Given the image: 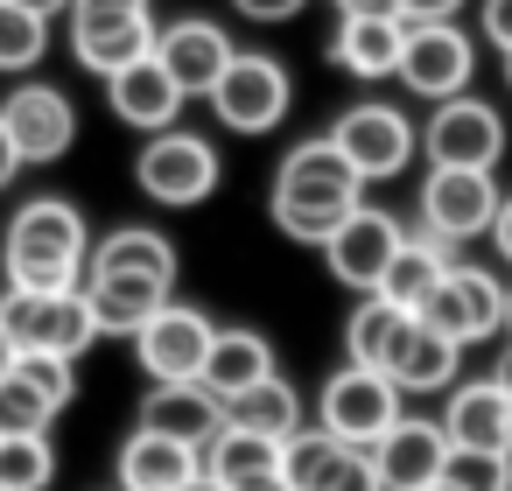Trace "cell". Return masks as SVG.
Instances as JSON below:
<instances>
[{
	"label": "cell",
	"mask_w": 512,
	"mask_h": 491,
	"mask_svg": "<svg viewBox=\"0 0 512 491\" xmlns=\"http://www.w3.org/2000/svg\"><path fill=\"white\" fill-rule=\"evenodd\" d=\"M442 428H449V449H491V456H512V393L498 379H463L442 407Z\"/></svg>",
	"instance_id": "cell-19"
},
{
	"label": "cell",
	"mask_w": 512,
	"mask_h": 491,
	"mask_svg": "<svg viewBox=\"0 0 512 491\" xmlns=\"http://www.w3.org/2000/svg\"><path fill=\"white\" fill-rule=\"evenodd\" d=\"M15 358H22V351H15V337H8V323H0V379H8V372H15Z\"/></svg>",
	"instance_id": "cell-43"
},
{
	"label": "cell",
	"mask_w": 512,
	"mask_h": 491,
	"mask_svg": "<svg viewBox=\"0 0 512 491\" xmlns=\"http://www.w3.org/2000/svg\"><path fill=\"white\" fill-rule=\"evenodd\" d=\"M22 169H29V162H22V148H15V134H8V120H0V190H8Z\"/></svg>",
	"instance_id": "cell-40"
},
{
	"label": "cell",
	"mask_w": 512,
	"mask_h": 491,
	"mask_svg": "<svg viewBox=\"0 0 512 491\" xmlns=\"http://www.w3.org/2000/svg\"><path fill=\"white\" fill-rule=\"evenodd\" d=\"M428 491H456V484H449V477H442V484H428Z\"/></svg>",
	"instance_id": "cell-48"
},
{
	"label": "cell",
	"mask_w": 512,
	"mask_h": 491,
	"mask_svg": "<svg viewBox=\"0 0 512 491\" xmlns=\"http://www.w3.org/2000/svg\"><path fill=\"white\" fill-rule=\"evenodd\" d=\"M225 428H253V435L288 442V435L302 428V393H295L281 372H267L260 386H246V393H232V400H225Z\"/></svg>",
	"instance_id": "cell-28"
},
{
	"label": "cell",
	"mask_w": 512,
	"mask_h": 491,
	"mask_svg": "<svg viewBox=\"0 0 512 491\" xmlns=\"http://www.w3.org/2000/svg\"><path fill=\"white\" fill-rule=\"evenodd\" d=\"M57 449L50 435H0V491H50Z\"/></svg>",
	"instance_id": "cell-33"
},
{
	"label": "cell",
	"mask_w": 512,
	"mask_h": 491,
	"mask_svg": "<svg viewBox=\"0 0 512 491\" xmlns=\"http://www.w3.org/2000/svg\"><path fill=\"white\" fill-rule=\"evenodd\" d=\"M267 372H274V344H267L260 330H218V337H211V358H204V386H211L218 400H232V393L260 386Z\"/></svg>",
	"instance_id": "cell-27"
},
{
	"label": "cell",
	"mask_w": 512,
	"mask_h": 491,
	"mask_svg": "<svg viewBox=\"0 0 512 491\" xmlns=\"http://www.w3.org/2000/svg\"><path fill=\"white\" fill-rule=\"evenodd\" d=\"M316 421H323L337 442L372 449V442L400 421V386H393V372H379V365H351V358H344V365L330 372V386H323Z\"/></svg>",
	"instance_id": "cell-6"
},
{
	"label": "cell",
	"mask_w": 512,
	"mask_h": 491,
	"mask_svg": "<svg viewBox=\"0 0 512 491\" xmlns=\"http://www.w3.org/2000/svg\"><path fill=\"white\" fill-rule=\"evenodd\" d=\"M204 99H211L218 127H232V134H274V127L288 120L295 85H288V71H281L267 50H232L225 78H218Z\"/></svg>",
	"instance_id": "cell-5"
},
{
	"label": "cell",
	"mask_w": 512,
	"mask_h": 491,
	"mask_svg": "<svg viewBox=\"0 0 512 491\" xmlns=\"http://www.w3.org/2000/svg\"><path fill=\"white\" fill-rule=\"evenodd\" d=\"M442 274H449V246H442L435 232H407L400 253L386 260V274H379L372 295H386V302H400V309H421V302L435 295Z\"/></svg>",
	"instance_id": "cell-26"
},
{
	"label": "cell",
	"mask_w": 512,
	"mask_h": 491,
	"mask_svg": "<svg viewBox=\"0 0 512 491\" xmlns=\"http://www.w3.org/2000/svg\"><path fill=\"white\" fill-rule=\"evenodd\" d=\"M197 470H204V449H190L176 435H155L141 421L120 442V491H183Z\"/></svg>",
	"instance_id": "cell-21"
},
{
	"label": "cell",
	"mask_w": 512,
	"mask_h": 491,
	"mask_svg": "<svg viewBox=\"0 0 512 491\" xmlns=\"http://www.w3.org/2000/svg\"><path fill=\"white\" fill-rule=\"evenodd\" d=\"M491 218H498L491 169H428V183H421V232H435L442 246H463V239L491 232Z\"/></svg>",
	"instance_id": "cell-12"
},
{
	"label": "cell",
	"mask_w": 512,
	"mask_h": 491,
	"mask_svg": "<svg viewBox=\"0 0 512 491\" xmlns=\"http://www.w3.org/2000/svg\"><path fill=\"white\" fill-rule=\"evenodd\" d=\"M407 323H414V309H400V302H386V295H358V309H351V323H344L351 365H379V372H386V358H393V344L407 337Z\"/></svg>",
	"instance_id": "cell-30"
},
{
	"label": "cell",
	"mask_w": 512,
	"mask_h": 491,
	"mask_svg": "<svg viewBox=\"0 0 512 491\" xmlns=\"http://www.w3.org/2000/svg\"><path fill=\"white\" fill-rule=\"evenodd\" d=\"M141 428L176 435V442H190V449H211L218 428H225V400H218L204 379H176V386H155V393L141 400Z\"/></svg>",
	"instance_id": "cell-20"
},
{
	"label": "cell",
	"mask_w": 512,
	"mask_h": 491,
	"mask_svg": "<svg viewBox=\"0 0 512 491\" xmlns=\"http://www.w3.org/2000/svg\"><path fill=\"white\" fill-rule=\"evenodd\" d=\"M0 120H8L22 162H57V155H71V141H78V106H71V92H57V85H15L8 99H0Z\"/></svg>",
	"instance_id": "cell-15"
},
{
	"label": "cell",
	"mask_w": 512,
	"mask_h": 491,
	"mask_svg": "<svg viewBox=\"0 0 512 491\" xmlns=\"http://www.w3.org/2000/svg\"><path fill=\"white\" fill-rule=\"evenodd\" d=\"M505 330H512V302H505Z\"/></svg>",
	"instance_id": "cell-49"
},
{
	"label": "cell",
	"mask_w": 512,
	"mask_h": 491,
	"mask_svg": "<svg viewBox=\"0 0 512 491\" xmlns=\"http://www.w3.org/2000/svg\"><path fill=\"white\" fill-rule=\"evenodd\" d=\"M400 43H407L400 15H344L337 36H330V64L351 71V78H393L400 71Z\"/></svg>",
	"instance_id": "cell-23"
},
{
	"label": "cell",
	"mask_w": 512,
	"mask_h": 491,
	"mask_svg": "<svg viewBox=\"0 0 512 491\" xmlns=\"http://www.w3.org/2000/svg\"><path fill=\"white\" fill-rule=\"evenodd\" d=\"M281 470H288L295 491H386L372 449L337 442L323 421H316V428H295V435L281 442Z\"/></svg>",
	"instance_id": "cell-13"
},
{
	"label": "cell",
	"mask_w": 512,
	"mask_h": 491,
	"mask_svg": "<svg viewBox=\"0 0 512 491\" xmlns=\"http://www.w3.org/2000/svg\"><path fill=\"white\" fill-rule=\"evenodd\" d=\"M218 148L204 141V134H190V127H162V134H148L141 141V155H134V183H141V197H155V204H169V211H190V204H204L211 190H218Z\"/></svg>",
	"instance_id": "cell-4"
},
{
	"label": "cell",
	"mask_w": 512,
	"mask_h": 491,
	"mask_svg": "<svg viewBox=\"0 0 512 491\" xmlns=\"http://www.w3.org/2000/svg\"><path fill=\"white\" fill-rule=\"evenodd\" d=\"M211 337H218V323H211L204 309H190V302L169 295V302L134 330V351H141V372H148L155 386H176V379H204Z\"/></svg>",
	"instance_id": "cell-8"
},
{
	"label": "cell",
	"mask_w": 512,
	"mask_h": 491,
	"mask_svg": "<svg viewBox=\"0 0 512 491\" xmlns=\"http://www.w3.org/2000/svg\"><path fill=\"white\" fill-rule=\"evenodd\" d=\"M456 358H463V344L414 316V323H407V337L393 344L386 372H393V386H400V393H442V386H456Z\"/></svg>",
	"instance_id": "cell-24"
},
{
	"label": "cell",
	"mask_w": 512,
	"mask_h": 491,
	"mask_svg": "<svg viewBox=\"0 0 512 491\" xmlns=\"http://www.w3.org/2000/svg\"><path fill=\"white\" fill-rule=\"evenodd\" d=\"M372 463H379V484H386V491H428V484H442V470H449V428L400 414V421L372 442Z\"/></svg>",
	"instance_id": "cell-16"
},
{
	"label": "cell",
	"mask_w": 512,
	"mask_h": 491,
	"mask_svg": "<svg viewBox=\"0 0 512 491\" xmlns=\"http://www.w3.org/2000/svg\"><path fill=\"white\" fill-rule=\"evenodd\" d=\"M22 8H36V15H50V22H57V15H71V0H22Z\"/></svg>",
	"instance_id": "cell-45"
},
{
	"label": "cell",
	"mask_w": 512,
	"mask_h": 491,
	"mask_svg": "<svg viewBox=\"0 0 512 491\" xmlns=\"http://www.w3.org/2000/svg\"><path fill=\"white\" fill-rule=\"evenodd\" d=\"M106 106H113V120L120 127H141V134H162V127H176L183 120V85L162 71V57L148 50V57H134L127 71H113L106 78Z\"/></svg>",
	"instance_id": "cell-18"
},
{
	"label": "cell",
	"mask_w": 512,
	"mask_h": 491,
	"mask_svg": "<svg viewBox=\"0 0 512 491\" xmlns=\"http://www.w3.org/2000/svg\"><path fill=\"white\" fill-rule=\"evenodd\" d=\"M505 302H512V288H505L498 274H484V267H456V260H449V274L435 281V295H428L414 316L435 323V330L456 337V344H477V337L505 330Z\"/></svg>",
	"instance_id": "cell-9"
},
{
	"label": "cell",
	"mask_w": 512,
	"mask_h": 491,
	"mask_svg": "<svg viewBox=\"0 0 512 491\" xmlns=\"http://www.w3.org/2000/svg\"><path fill=\"white\" fill-rule=\"evenodd\" d=\"M85 295H92V316L106 337H134L162 302H169V281H141V274H92L85 267Z\"/></svg>",
	"instance_id": "cell-25"
},
{
	"label": "cell",
	"mask_w": 512,
	"mask_h": 491,
	"mask_svg": "<svg viewBox=\"0 0 512 491\" xmlns=\"http://www.w3.org/2000/svg\"><path fill=\"white\" fill-rule=\"evenodd\" d=\"M330 141L344 148V162H351L365 183L400 176V169L414 162V148H421V134L407 127V113H400V106H386V99L344 106V113H337V127H330Z\"/></svg>",
	"instance_id": "cell-7"
},
{
	"label": "cell",
	"mask_w": 512,
	"mask_h": 491,
	"mask_svg": "<svg viewBox=\"0 0 512 491\" xmlns=\"http://www.w3.org/2000/svg\"><path fill=\"white\" fill-rule=\"evenodd\" d=\"M99 15H148V0H71V22H99Z\"/></svg>",
	"instance_id": "cell-37"
},
{
	"label": "cell",
	"mask_w": 512,
	"mask_h": 491,
	"mask_svg": "<svg viewBox=\"0 0 512 491\" xmlns=\"http://www.w3.org/2000/svg\"><path fill=\"white\" fill-rule=\"evenodd\" d=\"M92 274H141V281H176V246L148 225H120L113 239L92 246Z\"/></svg>",
	"instance_id": "cell-29"
},
{
	"label": "cell",
	"mask_w": 512,
	"mask_h": 491,
	"mask_svg": "<svg viewBox=\"0 0 512 491\" xmlns=\"http://www.w3.org/2000/svg\"><path fill=\"white\" fill-rule=\"evenodd\" d=\"M505 260H512V246H505Z\"/></svg>",
	"instance_id": "cell-50"
},
{
	"label": "cell",
	"mask_w": 512,
	"mask_h": 491,
	"mask_svg": "<svg viewBox=\"0 0 512 491\" xmlns=\"http://www.w3.org/2000/svg\"><path fill=\"white\" fill-rule=\"evenodd\" d=\"M456 491H512V456H491V449H449V470H442Z\"/></svg>",
	"instance_id": "cell-35"
},
{
	"label": "cell",
	"mask_w": 512,
	"mask_h": 491,
	"mask_svg": "<svg viewBox=\"0 0 512 491\" xmlns=\"http://www.w3.org/2000/svg\"><path fill=\"white\" fill-rule=\"evenodd\" d=\"M421 155H428V169H491L505 155V120L484 99L456 92V99L435 106L428 134H421Z\"/></svg>",
	"instance_id": "cell-11"
},
{
	"label": "cell",
	"mask_w": 512,
	"mask_h": 491,
	"mask_svg": "<svg viewBox=\"0 0 512 491\" xmlns=\"http://www.w3.org/2000/svg\"><path fill=\"white\" fill-rule=\"evenodd\" d=\"M204 470L225 477V484L267 477V470H281V442L274 435H253V428H218V442L204 449Z\"/></svg>",
	"instance_id": "cell-31"
},
{
	"label": "cell",
	"mask_w": 512,
	"mask_h": 491,
	"mask_svg": "<svg viewBox=\"0 0 512 491\" xmlns=\"http://www.w3.org/2000/svg\"><path fill=\"white\" fill-rule=\"evenodd\" d=\"M400 218L393 211H379V204H358L330 239H323V267H330V281H344V288H358V295H372L379 288V274H386V260L400 253Z\"/></svg>",
	"instance_id": "cell-14"
},
{
	"label": "cell",
	"mask_w": 512,
	"mask_h": 491,
	"mask_svg": "<svg viewBox=\"0 0 512 491\" xmlns=\"http://www.w3.org/2000/svg\"><path fill=\"white\" fill-rule=\"evenodd\" d=\"M463 0H400V22H456Z\"/></svg>",
	"instance_id": "cell-39"
},
{
	"label": "cell",
	"mask_w": 512,
	"mask_h": 491,
	"mask_svg": "<svg viewBox=\"0 0 512 491\" xmlns=\"http://www.w3.org/2000/svg\"><path fill=\"white\" fill-rule=\"evenodd\" d=\"M50 50V15L22 8V0H0V71H36Z\"/></svg>",
	"instance_id": "cell-32"
},
{
	"label": "cell",
	"mask_w": 512,
	"mask_h": 491,
	"mask_svg": "<svg viewBox=\"0 0 512 491\" xmlns=\"http://www.w3.org/2000/svg\"><path fill=\"white\" fill-rule=\"evenodd\" d=\"M8 288H78L92 267V232L71 197H29L8 218V246H0Z\"/></svg>",
	"instance_id": "cell-2"
},
{
	"label": "cell",
	"mask_w": 512,
	"mask_h": 491,
	"mask_svg": "<svg viewBox=\"0 0 512 491\" xmlns=\"http://www.w3.org/2000/svg\"><path fill=\"white\" fill-rule=\"evenodd\" d=\"M232 8H239L246 22H288V15L309 8V0H232Z\"/></svg>",
	"instance_id": "cell-38"
},
{
	"label": "cell",
	"mask_w": 512,
	"mask_h": 491,
	"mask_svg": "<svg viewBox=\"0 0 512 491\" xmlns=\"http://www.w3.org/2000/svg\"><path fill=\"white\" fill-rule=\"evenodd\" d=\"M183 491H232V484H225V477H211V470H197V477H190Z\"/></svg>",
	"instance_id": "cell-44"
},
{
	"label": "cell",
	"mask_w": 512,
	"mask_h": 491,
	"mask_svg": "<svg viewBox=\"0 0 512 491\" xmlns=\"http://www.w3.org/2000/svg\"><path fill=\"white\" fill-rule=\"evenodd\" d=\"M477 8H484V43L505 57L512 50V0H477Z\"/></svg>",
	"instance_id": "cell-36"
},
{
	"label": "cell",
	"mask_w": 512,
	"mask_h": 491,
	"mask_svg": "<svg viewBox=\"0 0 512 491\" xmlns=\"http://www.w3.org/2000/svg\"><path fill=\"white\" fill-rule=\"evenodd\" d=\"M50 421H57V407L29 386V379H0V435H50Z\"/></svg>",
	"instance_id": "cell-34"
},
{
	"label": "cell",
	"mask_w": 512,
	"mask_h": 491,
	"mask_svg": "<svg viewBox=\"0 0 512 491\" xmlns=\"http://www.w3.org/2000/svg\"><path fill=\"white\" fill-rule=\"evenodd\" d=\"M155 57H162V71L183 85V99H204V92L225 78V64H232V36H225L218 22H204V15H183V22H169V29L155 36Z\"/></svg>",
	"instance_id": "cell-17"
},
{
	"label": "cell",
	"mask_w": 512,
	"mask_h": 491,
	"mask_svg": "<svg viewBox=\"0 0 512 491\" xmlns=\"http://www.w3.org/2000/svg\"><path fill=\"white\" fill-rule=\"evenodd\" d=\"M232 491H295V484H288V470H267V477H246V484H232Z\"/></svg>",
	"instance_id": "cell-42"
},
{
	"label": "cell",
	"mask_w": 512,
	"mask_h": 491,
	"mask_svg": "<svg viewBox=\"0 0 512 491\" xmlns=\"http://www.w3.org/2000/svg\"><path fill=\"white\" fill-rule=\"evenodd\" d=\"M0 323H8L15 351H57V358H85L106 337L85 281L78 288H8L0 295Z\"/></svg>",
	"instance_id": "cell-3"
},
{
	"label": "cell",
	"mask_w": 512,
	"mask_h": 491,
	"mask_svg": "<svg viewBox=\"0 0 512 491\" xmlns=\"http://www.w3.org/2000/svg\"><path fill=\"white\" fill-rule=\"evenodd\" d=\"M344 15H400V0H337Z\"/></svg>",
	"instance_id": "cell-41"
},
{
	"label": "cell",
	"mask_w": 512,
	"mask_h": 491,
	"mask_svg": "<svg viewBox=\"0 0 512 491\" xmlns=\"http://www.w3.org/2000/svg\"><path fill=\"white\" fill-rule=\"evenodd\" d=\"M491 379H498V386H505V393H512V344H505V351H498V372H491Z\"/></svg>",
	"instance_id": "cell-46"
},
{
	"label": "cell",
	"mask_w": 512,
	"mask_h": 491,
	"mask_svg": "<svg viewBox=\"0 0 512 491\" xmlns=\"http://www.w3.org/2000/svg\"><path fill=\"white\" fill-rule=\"evenodd\" d=\"M505 85H512V50H505Z\"/></svg>",
	"instance_id": "cell-47"
},
{
	"label": "cell",
	"mask_w": 512,
	"mask_h": 491,
	"mask_svg": "<svg viewBox=\"0 0 512 491\" xmlns=\"http://www.w3.org/2000/svg\"><path fill=\"white\" fill-rule=\"evenodd\" d=\"M358 204H365V176L344 162V148L330 134L288 148L281 169H274V190H267V218L302 246H323Z\"/></svg>",
	"instance_id": "cell-1"
},
{
	"label": "cell",
	"mask_w": 512,
	"mask_h": 491,
	"mask_svg": "<svg viewBox=\"0 0 512 491\" xmlns=\"http://www.w3.org/2000/svg\"><path fill=\"white\" fill-rule=\"evenodd\" d=\"M470 71H477V50H470V36L456 29V22H407V43H400V85L414 92V99H456L463 85H470Z\"/></svg>",
	"instance_id": "cell-10"
},
{
	"label": "cell",
	"mask_w": 512,
	"mask_h": 491,
	"mask_svg": "<svg viewBox=\"0 0 512 491\" xmlns=\"http://www.w3.org/2000/svg\"><path fill=\"white\" fill-rule=\"evenodd\" d=\"M155 15H99V22H71V57L92 71V78H113L127 71L134 57L155 50Z\"/></svg>",
	"instance_id": "cell-22"
}]
</instances>
